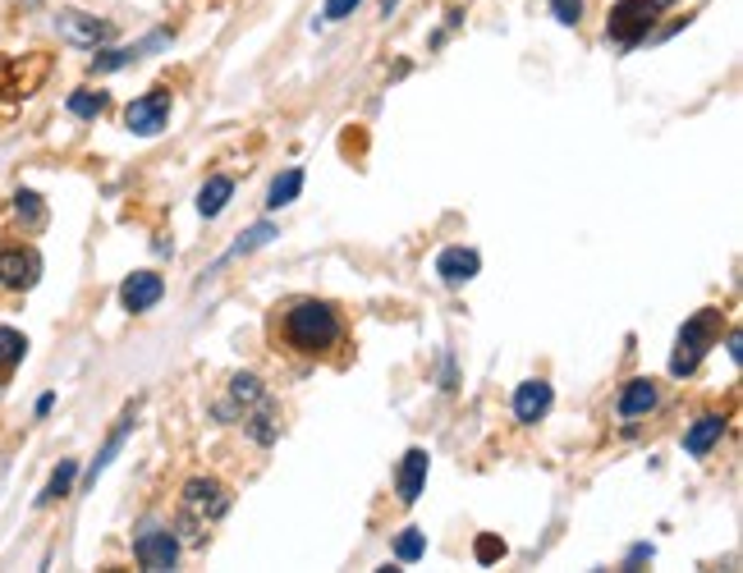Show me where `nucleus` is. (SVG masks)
Masks as SVG:
<instances>
[{
	"label": "nucleus",
	"mask_w": 743,
	"mask_h": 573,
	"mask_svg": "<svg viewBox=\"0 0 743 573\" xmlns=\"http://www.w3.org/2000/svg\"><path fill=\"white\" fill-rule=\"evenodd\" d=\"M262 404H271V391L262 386V376L239 372V376H230V399L216 404V417H239V423H244V417L252 408H262Z\"/></svg>",
	"instance_id": "1a4fd4ad"
},
{
	"label": "nucleus",
	"mask_w": 743,
	"mask_h": 573,
	"mask_svg": "<svg viewBox=\"0 0 743 573\" xmlns=\"http://www.w3.org/2000/svg\"><path fill=\"white\" fill-rule=\"evenodd\" d=\"M65 110L73 115V120H97V115L110 110V92H101V88H79V92L65 97Z\"/></svg>",
	"instance_id": "5701e85b"
},
{
	"label": "nucleus",
	"mask_w": 743,
	"mask_h": 573,
	"mask_svg": "<svg viewBox=\"0 0 743 573\" xmlns=\"http://www.w3.org/2000/svg\"><path fill=\"white\" fill-rule=\"evenodd\" d=\"M235 495L226 482L216 477H189L179 491V514H175V532H184L189 546H202L207 542V527H216L220 518L230 514Z\"/></svg>",
	"instance_id": "f03ea898"
},
{
	"label": "nucleus",
	"mask_w": 743,
	"mask_h": 573,
	"mask_svg": "<svg viewBox=\"0 0 743 573\" xmlns=\"http://www.w3.org/2000/svg\"><path fill=\"white\" fill-rule=\"evenodd\" d=\"M161 298H166V280L157 271H133L120 285V308L125 313H152Z\"/></svg>",
	"instance_id": "9b49d317"
},
{
	"label": "nucleus",
	"mask_w": 743,
	"mask_h": 573,
	"mask_svg": "<svg viewBox=\"0 0 743 573\" xmlns=\"http://www.w3.org/2000/svg\"><path fill=\"white\" fill-rule=\"evenodd\" d=\"M477 271H482V253H477V248L455 244V248H440V253H436V276H440L445 285H450V289L468 285Z\"/></svg>",
	"instance_id": "4468645a"
},
{
	"label": "nucleus",
	"mask_w": 743,
	"mask_h": 573,
	"mask_svg": "<svg viewBox=\"0 0 743 573\" xmlns=\"http://www.w3.org/2000/svg\"><path fill=\"white\" fill-rule=\"evenodd\" d=\"M583 10H587V0H551L555 23H565V28H578V23H583Z\"/></svg>",
	"instance_id": "cd10ccee"
},
{
	"label": "nucleus",
	"mask_w": 743,
	"mask_h": 573,
	"mask_svg": "<svg viewBox=\"0 0 743 573\" xmlns=\"http://www.w3.org/2000/svg\"><path fill=\"white\" fill-rule=\"evenodd\" d=\"M170 120V92L166 88H152V92H142L125 106V129L138 134V138H157Z\"/></svg>",
	"instance_id": "423d86ee"
},
{
	"label": "nucleus",
	"mask_w": 743,
	"mask_h": 573,
	"mask_svg": "<svg viewBox=\"0 0 743 573\" xmlns=\"http://www.w3.org/2000/svg\"><path fill=\"white\" fill-rule=\"evenodd\" d=\"M505 542L496 537V532H482V537H477V546H473V560L477 564H496V560H505Z\"/></svg>",
	"instance_id": "bb28decb"
},
{
	"label": "nucleus",
	"mask_w": 743,
	"mask_h": 573,
	"mask_svg": "<svg viewBox=\"0 0 743 573\" xmlns=\"http://www.w3.org/2000/svg\"><path fill=\"white\" fill-rule=\"evenodd\" d=\"M23 6H28V10H37V6H42V0H23Z\"/></svg>",
	"instance_id": "f704fd0d"
},
{
	"label": "nucleus",
	"mask_w": 743,
	"mask_h": 573,
	"mask_svg": "<svg viewBox=\"0 0 743 573\" xmlns=\"http://www.w3.org/2000/svg\"><path fill=\"white\" fill-rule=\"evenodd\" d=\"M280 335H285V344H289L294 354L317 358V354H326V349H336V344H340L345 322H340V313L330 308V303L304 298V303H294V308L285 313Z\"/></svg>",
	"instance_id": "f257e3e1"
},
{
	"label": "nucleus",
	"mask_w": 743,
	"mask_h": 573,
	"mask_svg": "<svg viewBox=\"0 0 743 573\" xmlns=\"http://www.w3.org/2000/svg\"><path fill=\"white\" fill-rule=\"evenodd\" d=\"M133 417H138V408L129 404V408L120 413V423H116V432H110V436H106V445L97 449V458H92V464H88V473H83V482H88V486H92V482H97V477H101V473H106L110 464H116V454L125 449V441H129V432H133Z\"/></svg>",
	"instance_id": "a211bd4d"
},
{
	"label": "nucleus",
	"mask_w": 743,
	"mask_h": 573,
	"mask_svg": "<svg viewBox=\"0 0 743 573\" xmlns=\"http://www.w3.org/2000/svg\"><path fill=\"white\" fill-rule=\"evenodd\" d=\"M271 239H280V229H276L271 220H257V225H248V229H244V235L235 239V248H230L226 257H220L216 266H226V261H235V257H248V253H257V248H267Z\"/></svg>",
	"instance_id": "aec40b11"
},
{
	"label": "nucleus",
	"mask_w": 743,
	"mask_h": 573,
	"mask_svg": "<svg viewBox=\"0 0 743 573\" xmlns=\"http://www.w3.org/2000/svg\"><path fill=\"white\" fill-rule=\"evenodd\" d=\"M427 468H432V454H427L423 445L404 449L399 473H395V495H399V505H414L418 495H423V486H427Z\"/></svg>",
	"instance_id": "f8f14e48"
},
{
	"label": "nucleus",
	"mask_w": 743,
	"mask_h": 573,
	"mask_svg": "<svg viewBox=\"0 0 743 573\" xmlns=\"http://www.w3.org/2000/svg\"><path fill=\"white\" fill-rule=\"evenodd\" d=\"M28 358V335L14 326H0V376H10Z\"/></svg>",
	"instance_id": "b1692460"
},
{
	"label": "nucleus",
	"mask_w": 743,
	"mask_h": 573,
	"mask_svg": "<svg viewBox=\"0 0 743 573\" xmlns=\"http://www.w3.org/2000/svg\"><path fill=\"white\" fill-rule=\"evenodd\" d=\"M299 194H304V170H299V166H289L285 175H276V179H271L267 202H262V207H267V211H280V207H289Z\"/></svg>",
	"instance_id": "4be33fe9"
},
{
	"label": "nucleus",
	"mask_w": 743,
	"mask_h": 573,
	"mask_svg": "<svg viewBox=\"0 0 743 573\" xmlns=\"http://www.w3.org/2000/svg\"><path fill=\"white\" fill-rule=\"evenodd\" d=\"M170 42V32H152V37H142V42L133 47H110L101 56H92V73H116V69H129L133 60H142L147 51H161Z\"/></svg>",
	"instance_id": "dca6fc26"
},
{
	"label": "nucleus",
	"mask_w": 743,
	"mask_h": 573,
	"mask_svg": "<svg viewBox=\"0 0 743 573\" xmlns=\"http://www.w3.org/2000/svg\"><path fill=\"white\" fill-rule=\"evenodd\" d=\"M395 10H399V0H382V19H390Z\"/></svg>",
	"instance_id": "72a5a7b5"
},
{
	"label": "nucleus",
	"mask_w": 743,
	"mask_h": 573,
	"mask_svg": "<svg viewBox=\"0 0 743 573\" xmlns=\"http://www.w3.org/2000/svg\"><path fill=\"white\" fill-rule=\"evenodd\" d=\"M14 216L28 225V229H42L47 225V202L32 194V188H19L14 194Z\"/></svg>",
	"instance_id": "393cba45"
},
{
	"label": "nucleus",
	"mask_w": 743,
	"mask_h": 573,
	"mask_svg": "<svg viewBox=\"0 0 743 573\" xmlns=\"http://www.w3.org/2000/svg\"><path fill=\"white\" fill-rule=\"evenodd\" d=\"M73 482H79V464H73V458H60L56 473H51V477H47V486H42V495H37V510H47V505L65 501Z\"/></svg>",
	"instance_id": "412c9836"
},
{
	"label": "nucleus",
	"mask_w": 743,
	"mask_h": 573,
	"mask_svg": "<svg viewBox=\"0 0 743 573\" xmlns=\"http://www.w3.org/2000/svg\"><path fill=\"white\" fill-rule=\"evenodd\" d=\"M725 330V313L721 308H702L693 313L680 335H675V354H671V376H693L702 367V358H707L716 349V339Z\"/></svg>",
	"instance_id": "7ed1b4c3"
},
{
	"label": "nucleus",
	"mask_w": 743,
	"mask_h": 573,
	"mask_svg": "<svg viewBox=\"0 0 743 573\" xmlns=\"http://www.w3.org/2000/svg\"><path fill=\"white\" fill-rule=\"evenodd\" d=\"M423 555H427V532L404 527L399 537H395V560H399V564H418Z\"/></svg>",
	"instance_id": "a878e982"
},
{
	"label": "nucleus",
	"mask_w": 743,
	"mask_h": 573,
	"mask_svg": "<svg viewBox=\"0 0 743 573\" xmlns=\"http://www.w3.org/2000/svg\"><path fill=\"white\" fill-rule=\"evenodd\" d=\"M133 560L142 569H152V573H166L179 564V537H175V527L166 523H142L138 527V537H133Z\"/></svg>",
	"instance_id": "39448f33"
},
{
	"label": "nucleus",
	"mask_w": 743,
	"mask_h": 573,
	"mask_svg": "<svg viewBox=\"0 0 743 573\" xmlns=\"http://www.w3.org/2000/svg\"><path fill=\"white\" fill-rule=\"evenodd\" d=\"M665 10V0H615L606 14V42L615 51H634L656 32V19Z\"/></svg>",
	"instance_id": "20e7f679"
},
{
	"label": "nucleus",
	"mask_w": 743,
	"mask_h": 573,
	"mask_svg": "<svg viewBox=\"0 0 743 573\" xmlns=\"http://www.w3.org/2000/svg\"><path fill=\"white\" fill-rule=\"evenodd\" d=\"M725 344H730V358H734V363H743V335H739V330H730V339H725Z\"/></svg>",
	"instance_id": "7c9ffc66"
},
{
	"label": "nucleus",
	"mask_w": 743,
	"mask_h": 573,
	"mask_svg": "<svg viewBox=\"0 0 743 573\" xmlns=\"http://www.w3.org/2000/svg\"><path fill=\"white\" fill-rule=\"evenodd\" d=\"M51 408H56V395H42V399H37V404H32V413H37V417H47Z\"/></svg>",
	"instance_id": "473e14b6"
},
{
	"label": "nucleus",
	"mask_w": 743,
	"mask_h": 573,
	"mask_svg": "<svg viewBox=\"0 0 743 573\" xmlns=\"http://www.w3.org/2000/svg\"><path fill=\"white\" fill-rule=\"evenodd\" d=\"M721 436H725V413H702V417H693L688 432H684V454L707 458L721 445Z\"/></svg>",
	"instance_id": "f3484780"
},
{
	"label": "nucleus",
	"mask_w": 743,
	"mask_h": 573,
	"mask_svg": "<svg viewBox=\"0 0 743 573\" xmlns=\"http://www.w3.org/2000/svg\"><path fill=\"white\" fill-rule=\"evenodd\" d=\"M56 28H60V37H65L69 47H83V51H97V47H106L110 37H116V23L97 19L88 10H60Z\"/></svg>",
	"instance_id": "0eeeda50"
},
{
	"label": "nucleus",
	"mask_w": 743,
	"mask_h": 573,
	"mask_svg": "<svg viewBox=\"0 0 743 573\" xmlns=\"http://www.w3.org/2000/svg\"><path fill=\"white\" fill-rule=\"evenodd\" d=\"M652 555H656V551H652V546H647V542H638V546H634V551H628V555H624V569H638V564H647V560H652Z\"/></svg>",
	"instance_id": "c756f323"
},
{
	"label": "nucleus",
	"mask_w": 743,
	"mask_h": 573,
	"mask_svg": "<svg viewBox=\"0 0 743 573\" xmlns=\"http://www.w3.org/2000/svg\"><path fill=\"white\" fill-rule=\"evenodd\" d=\"M363 6V0H326V10H321V19H313V32L321 28V23H340V19H349L354 10Z\"/></svg>",
	"instance_id": "c85d7f7f"
},
{
	"label": "nucleus",
	"mask_w": 743,
	"mask_h": 573,
	"mask_svg": "<svg viewBox=\"0 0 743 573\" xmlns=\"http://www.w3.org/2000/svg\"><path fill=\"white\" fill-rule=\"evenodd\" d=\"M551 404H555V391L546 386L542 376H533V381H524V386L514 391V417L524 427H533V423H542V417L551 413Z\"/></svg>",
	"instance_id": "2eb2a0df"
},
{
	"label": "nucleus",
	"mask_w": 743,
	"mask_h": 573,
	"mask_svg": "<svg viewBox=\"0 0 743 573\" xmlns=\"http://www.w3.org/2000/svg\"><path fill=\"white\" fill-rule=\"evenodd\" d=\"M37 280H42V253L28 248V244L0 248V285L23 294V289H32Z\"/></svg>",
	"instance_id": "6e6552de"
},
{
	"label": "nucleus",
	"mask_w": 743,
	"mask_h": 573,
	"mask_svg": "<svg viewBox=\"0 0 743 573\" xmlns=\"http://www.w3.org/2000/svg\"><path fill=\"white\" fill-rule=\"evenodd\" d=\"M23 60H28V56H23ZM23 60H19V56H6V60H0V73H10V88H0V97L23 101V97H32L37 83H42L47 73H51V60H47V56H32L28 73H23Z\"/></svg>",
	"instance_id": "9d476101"
},
{
	"label": "nucleus",
	"mask_w": 743,
	"mask_h": 573,
	"mask_svg": "<svg viewBox=\"0 0 743 573\" xmlns=\"http://www.w3.org/2000/svg\"><path fill=\"white\" fill-rule=\"evenodd\" d=\"M440 381H445V391H459V386H455V381H459V376H455V358H445V372H440Z\"/></svg>",
	"instance_id": "2f4dec72"
},
{
	"label": "nucleus",
	"mask_w": 743,
	"mask_h": 573,
	"mask_svg": "<svg viewBox=\"0 0 743 573\" xmlns=\"http://www.w3.org/2000/svg\"><path fill=\"white\" fill-rule=\"evenodd\" d=\"M230 198H235V179H230V175H211V179L198 188V216H202V220H216L220 211L230 207Z\"/></svg>",
	"instance_id": "6ab92c4d"
},
{
	"label": "nucleus",
	"mask_w": 743,
	"mask_h": 573,
	"mask_svg": "<svg viewBox=\"0 0 743 573\" xmlns=\"http://www.w3.org/2000/svg\"><path fill=\"white\" fill-rule=\"evenodd\" d=\"M656 404H661V386H656L652 376H634V381H624L620 395H615V413L624 417V423H634V417H647Z\"/></svg>",
	"instance_id": "ddd939ff"
}]
</instances>
